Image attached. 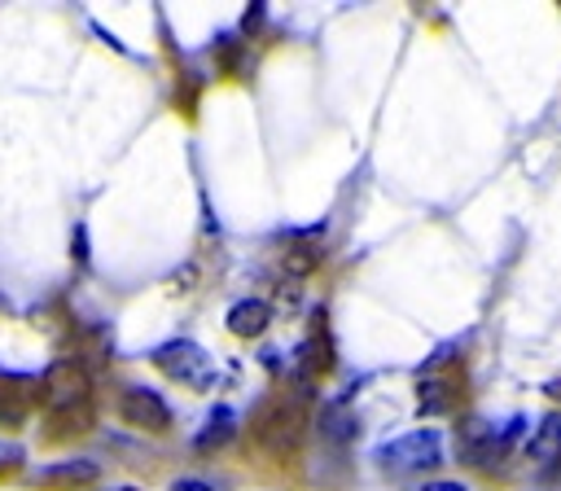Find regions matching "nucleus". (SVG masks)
<instances>
[{
    "instance_id": "f257e3e1",
    "label": "nucleus",
    "mask_w": 561,
    "mask_h": 491,
    "mask_svg": "<svg viewBox=\"0 0 561 491\" xmlns=\"http://www.w3.org/2000/svg\"><path fill=\"white\" fill-rule=\"evenodd\" d=\"M302 434H307V412H302L298 399H285V395L280 399H267L259 408V416H254V443L267 456H276V460L294 456L298 443H302Z\"/></svg>"
},
{
    "instance_id": "f03ea898",
    "label": "nucleus",
    "mask_w": 561,
    "mask_h": 491,
    "mask_svg": "<svg viewBox=\"0 0 561 491\" xmlns=\"http://www.w3.org/2000/svg\"><path fill=\"white\" fill-rule=\"evenodd\" d=\"M153 364H158V373H167L171 381H180V386H188V390H210L215 377H219L210 351H202V346L188 342V338L162 342V346L153 351Z\"/></svg>"
},
{
    "instance_id": "7ed1b4c3",
    "label": "nucleus",
    "mask_w": 561,
    "mask_h": 491,
    "mask_svg": "<svg viewBox=\"0 0 561 491\" xmlns=\"http://www.w3.org/2000/svg\"><path fill=\"white\" fill-rule=\"evenodd\" d=\"M39 399L48 412H66V408H83L92 403V377L79 359H53L39 377Z\"/></svg>"
},
{
    "instance_id": "20e7f679",
    "label": "nucleus",
    "mask_w": 561,
    "mask_h": 491,
    "mask_svg": "<svg viewBox=\"0 0 561 491\" xmlns=\"http://www.w3.org/2000/svg\"><path fill=\"white\" fill-rule=\"evenodd\" d=\"M377 465L381 469H394V473H412V469H434L443 465V438L438 430H408L399 438H390L381 452H377Z\"/></svg>"
},
{
    "instance_id": "39448f33",
    "label": "nucleus",
    "mask_w": 561,
    "mask_h": 491,
    "mask_svg": "<svg viewBox=\"0 0 561 491\" xmlns=\"http://www.w3.org/2000/svg\"><path fill=\"white\" fill-rule=\"evenodd\" d=\"M416 403H421V412H451L460 399H465V377L460 373H451V368H443V355H434V364L421 373V381H416Z\"/></svg>"
},
{
    "instance_id": "423d86ee",
    "label": "nucleus",
    "mask_w": 561,
    "mask_h": 491,
    "mask_svg": "<svg viewBox=\"0 0 561 491\" xmlns=\"http://www.w3.org/2000/svg\"><path fill=\"white\" fill-rule=\"evenodd\" d=\"M123 421L131 425V430H149V434H167L171 430V408H167V399L158 395V390H149V386H131V390H123Z\"/></svg>"
},
{
    "instance_id": "0eeeda50",
    "label": "nucleus",
    "mask_w": 561,
    "mask_h": 491,
    "mask_svg": "<svg viewBox=\"0 0 561 491\" xmlns=\"http://www.w3.org/2000/svg\"><path fill=\"white\" fill-rule=\"evenodd\" d=\"M88 482H96V465L92 460H57L35 478L39 491H79Z\"/></svg>"
},
{
    "instance_id": "6e6552de",
    "label": "nucleus",
    "mask_w": 561,
    "mask_h": 491,
    "mask_svg": "<svg viewBox=\"0 0 561 491\" xmlns=\"http://www.w3.org/2000/svg\"><path fill=\"white\" fill-rule=\"evenodd\" d=\"M224 324H228L232 338H259V333L272 324V307H267L263 298H241V302L228 307Z\"/></svg>"
},
{
    "instance_id": "1a4fd4ad",
    "label": "nucleus",
    "mask_w": 561,
    "mask_h": 491,
    "mask_svg": "<svg viewBox=\"0 0 561 491\" xmlns=\"http://www.w3.org/2000/svg\"><path fill=\"white\" fill-rule=\"evenodd\" d=\"M232 434H237V412L219 403V408H210V416L202 421V430H197V438H193V452H202V456L224 452V447L232 443Z\"/></svg>"
},
{
    "instance_id": "9d476101",
    "label": "nucleus",
    "mask_w": 561,
    "mask_h": 491,
    "mask_svg": "<svg viewBox=\"0 0 561 491\" xmlns=\"http://www.w3.org/2000/svg\"><path fill=\"white\" fill-rule=\"evenodd\" d=\"M526 456L539 465V469H561V416H548L535 438L526 443Z\"/></svg>"
},
{
    "instance_id": "9b49d317",
    "label": "nucleus",
    "mask_w": 561,
    "mask_h": 491,
    "mask_svg": "<svg viewBox=\"0 0 561 491\" xmlns=\"http://www.w3.org/2000/svg\"><path fill=\"white\" fill-rule=\"evenodd\" d=\"M311 237H320V228H311V232H302L285 254H280V263H285V272L289 276H307V272H316L320 267V246H311Z\"/></svg>"
},
{
    "instance_id": "f8f14e48",
    "label": "nucleus",
    "mask_w": 561,
    "mask_h": 491,
    "mask_svg": "<svg viewBox=\"0 0 561 491\" xmlns=\"http://www.w3.org/2000/svg\"><path fill=\"white\" fill-rule=\"evenodd\" d=\"M88 430H92V403L48 412V438H70V434H88Z\"/></svg>"
},
{
    "instance_id": "ddd939ff",
    "label": "nucleus",
    "mask_w": 561,
    "mask_h": 491,
    "mask_svg": "<svg viewBox=\"0 0 561 491\" xmlns=\"http://www.w3.org/2000/svg\"><path fill=\"white\" fill-rule=\"evenodd\" d=\"M320 430H329V438H351V434H355V421H351L342 408H329L324 421H320Z\"/></svg>"
},
{
    "instance_id": "4468645a",
    "label": "nucleus",
    "mask_w": 561,
    "mask_h": 491,
    "mask_svg": "<svg viewBox=\"0 0 561 491\" xmlns=\"http://www.w3.org/2000/svg\"><path fill=\"white\" fill-rule=\"evenodd\" d=\"M26 465V452L18 447V443H9V438H0V478H9V473H18Z\"/></svg>"
},
{
    "instance_id": "2eb2a0df",
    "label": "nucleus",
    "mask_w": 561,
    "mask_h": 491,
    "mask_svg": "<svg viewBox=\"0 0 561 491\" xmlns=\"http://www.w3.org/2000/svg\"><path fill=\"white\" fill-rule=\"evenodd\" d=\"M70 259L83 267L88 263V228L83 224H75V232H70Z\"/></svg>"
},
{
    "instance_id": "dca6fc26",
    "label": "nucleus",
    "mask_w": 561,
    "mask_h": 491,
    "mask_svg": "<svg viewBox=\"0 0 561 491\" xmlns=\"http://www.w3.org/2000/svg\"><path fill=\"white\" fill-rule=\"evenodd\" d=\"M263 9H267V4H250V9H245V18H241V31H245V35L263 26Z\"/></svg>"
},
{
    "instance_id": "f3484780",
    "label": "nucleus",
    "mask_w": 561,
    "mask_h": 491,
    "mask_svg": "<svg viewBox=\"0 0 561 491\" xmlns=\"http://www.w3.org/2000/svg\"><path fill=\"white\" fill-rule=\"evenodd\" d=\"M171 491H210L206 482H193V478H180V482H171Z\"/></svg>"
},
{
    "instance_id": "a211bd4d",
    "label": "nucleus",
    "mask_w": 561,
    "mask_h": 491,
    "mask_svg": "<svg viewBox=\"0 0 561 491\" xmlns=\"http://www.w3.org/2000/svg\"><path fill=\"white\" fill-rule=\"evenodd\" d=\"M543 395H548V399H557V403H561V377H557V381H548V386H543Z\"/></svg>"
},
{
    "instance_id": "6ab92c4d",
    "label": "nucleus",
    "mask_w": 561,
    "mask_h": 491,
    "mask_svg": "<svg viewBox=\"0 0 561 491\" xmlns=\"http://www.w3.org/2000/svg\"><path fill=\"white\" fill-rule=\"evenodd\" d=\"M425 491H465V487H460V482H430Z\"/></svg>"
}]
</instances>
